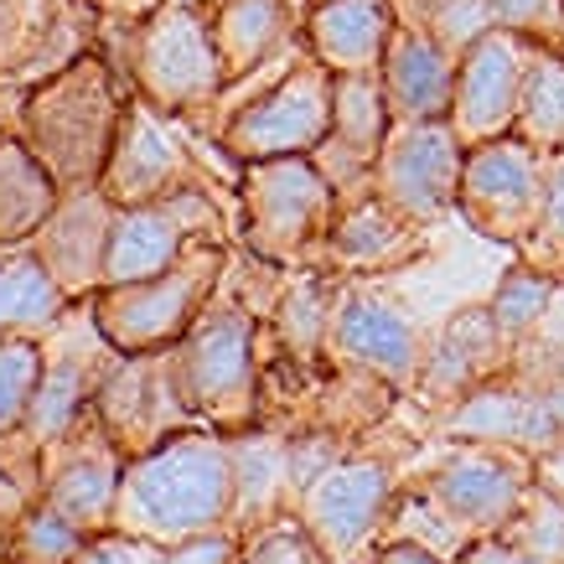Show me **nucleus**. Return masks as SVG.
<instances>
[{"mask_svg": "<svg viewBox=\"0 0 564 564\" xmlns=\"http://www.w3.org/2000/svg\"><path fill=\"white\" fill-rule=\"evenodd\" d=\"M234 502H239V477H234L228 435L207 425H187L172 441L124 462L115 529L166 549L192 539V533L234 529Z\"/></svg>", "mask_w": 564, "mask_h": 564, "instance_id": "obj_1", "label": "nucleus"}, {"mask_svg": "<svg viewBox=\"0 0 564 564\" xmlns=\"http://www.w3.org/2000/svg\"><path fill=\"white\" fill-rule=\"evenodd\" d=\"M124 94L115 78V63H104L88 47L84 57H73L68 68L36 78L32 88H21L17 130L21 140L42 155V166L57 176L63 192L99 187L115 135L124 120Z\"/></svg>", "mask_w": 564, "mask_h": 564, "instance_id": "obj_2", "label": "nucleus"}, {"mask_svg": "<svg viewBox=\"0 0 564 564\" xmlns=\"http://www.w3.org/2000/svg\"><path fill=\"white\" fill-rule=\"evenodd\" d=\"M264 337H270L264 316L218 291V301L172 347L176 393L197 425L239 435L264 420V352H259Z\"/></svg>", "mask_w": 564, "mask_h": 564, "instance_id": "obj_3", "label": "nucleus"}, {"mask_svg": "<svg viewBox=\"0 0 564 564\" xmlns=\"http://www.w3.org/2000/svg\"><path fill=\"white\" fill-rule=\"evenodd\" d=\"M243 249L274 270H326V234L337 223V187L311 155L249 161L239 176Z\"/></svg>", "mask_w": 564, "mask_h": 564, "instance_id": "obj_4", "label": "nucleus"}, {"mask_svg": "<svg viewBox=\"0 0 564 564\" xmlns=\"http://www.w3.org/2000/svg\"><path fill=\"white\" fill-rule=\"evenodd\" d=\"M124 73L140 99L161 115H203L223 99L228 68H223L218 36H213V6L207 0H166L124 32Z\"/></svg>", "mask_w": 564, "mask_h": 564, "instance_id": "obj_5", "label": "nucleus"}, {"mask_svg": "<svg viewBox=\"0 0 564 564\" xmlns=\"http://www.w3.org/2000/svg\"><path fill=\"white\" fill-rule=\"evenodd\" d=\"M228 270H234V249L223 243V234H197L187 254L161 274L99 291L94 316L120 352H172L192 332V322L218 301Z\"/></svg>", "mask_w": 564, "mask_h": 564, "instance_id": "obj_6", "label": "nucleus"}, {"mask_svg": "<svg viewBox=\"0 0 564 564\" xmlns=\"http://www.w3.org/2000/svg\"><path fill=\"white\" fill-rule=\"evenodd\" d=\"M332 84H337V73L316 63L301 42L291 68L264 94H254L228 115V124L218 130V145L239 166L270 161V155H311L332 135Z\"/></svg>", "mask_w": 564, "mask_h": 564, "instance_id": "obj_7", "label": "nucleus"}, {"mask_svg": "<svg viewBox=\"0 0 564 564\" xmlns=\"http://www.w3.org/2000/svg\"><path fill=\"white\" fill-rule=\"evenodd\" d=\"M544 172L549 155L533 151L523 135H497L481 140V145H466L456 213L477 228L481 239L533 243L539 213H544Z\"/></svg>", "mask_w": 564, "mask_h": 564, "instance_id": "obj_8", "label": "nucleus"}, {"mask_svg": "<svg viewBox=\"0 0 564 564\" xmlns=\"http://www.w3.org/2000/svg\"><path fill=\"white\" fill-rule=\"evenodd\" d=\"M124 462H130L124 445L109 435L99 410L88 404L68 430H57L47 445H36V497H47L78 529L104 533L115 529Z\"/></svg>", "mask_w": 564, "mask_h": 564, "instance_id": "obj_9", "label": "nucleus"}, {"mask_svg": "<svg viewBox=\"0 0 564 564\" xmlns=\"http://www.w3.org/2000/svg\"><path fill=\"white\" fill-rule=\"evenodd\" d=\"M120 358L124 352L104 337L99 316H94V301H73L68 316L42 337V383H36V404L26 430H21V445L36 451L57 430H68L94 404L99 383Z\"/></svg>", "mask_w": 564, "mask_h": 564, "instance_id": "obj_10", "label": "nucleus"}, {"mask_svg": "<svg viewBox=\"0 0 564 564\" xmlns=\"http://www.w3.org/2000/svg\"><path fill=\"white\" fill-rule=\"evenodd\" d=\"M466 145L451 120H393L373 161V192L410 223H435L456 213Z\"/></svg>", "mask_w": 564, "mask_h": 564, "instance_id": "obj_11", "label": "nucleus"}, {"mask_svg": "<svg viewBox=\"0 0 564 564\" xmlns=\"http://www.w3.org/2000/svg\"><path fill=\"white\" fill-rule=\"evenodd\" d=\"M420 487L462 529L487 539V533H502V523L533 492V456L518 451V445H497V441H456L425 471Z\"/></svg>", "mask_w": 564, "mask_h": 564, "instance_id": "obj_12", "label": "nucleus"}, {"mask_svg": "<svg viewBox=\"0 0 564 564\" xmlns=\"http://www.w3.org/2000/svg\"><path fill=\"white\" fill-rule=\"evenodd\" d=\"M393 508V466L362 451H347L326 466L322 477H311L295 497L301 529L322 544L326 560H352Z\"/></svg>", "mask_w": 564, "mask_h": 564, "instance_id": "obj_13", "label": "nucleus"}, {"mask_svg": "<svg viewBox=\"0 0 564 564\" xmlns=\"http://www.w3.org/2000/svg\"><path fill=\"white\" fill-rule=\"evenodd\" d=\"M99 187L115 197V207H140V203H161V197H176V192L207 187L203 161L192 155V145L176 135L166 115L151 109V104L130 99L124 104L120 135H115V151H109V166H104Z\"/></svg>", "mask_w": 564, "mask_h": 564, "instance_id": "obj_14", "label": "nucleus"}, {"mask_svg": "<svg viewBox=\"0 0 564 564\" xmlns=\"http://www.w3.org/2000/svg\"><path fill=\"white\" fill-rule=\"evenodd\" d=\"M326 362H347L362 373H378L383 383L404 393L420 383V362H425V337L399 306L373 295L358 280L337 285L332 301V332H326Z\"/></svg>", "mask_w": 564, "mask_h": 564, "instance_id": "obj_15", "label": "nucleus"}, {"mask_svg": "<svg viewBox=\"0 0 564 564\" xmlns=\"http://www.w3.org/2000/svg\"><path fill=\"white\" fill-rule=\"evenodd\" d=\"M533 52H539V42L508 32V26H492V32L477 36V42L462 52L456 99H451V130L462 135V145L513 135Z\"/></svg>", "mask_w": 564, "mask_h": 564, "instance_id": "obj_16", "label": "nucleus"}, {"mask_svg": "<svg viewBox=\"0 0 564 564\" xmlns=\"http://www.w3.org/2000/svg\"><path fill=\"white\" fill-rule=\"evenodd\" d=\"M197 234H218V203L207 187L176 192L161 203L120 207L115 234H109V259H104V291L161 274L166 264L187 254V243Z\"/></svg>", "mask_w": 564, "mask_h": 564, "instance_id": "obj_17", "label": "nucleus"}, {"mask_svg": "<svg viewBox=\"0 0 564 564\" xmlns=\"http://www.w3.org/2000/svg\"><path fill=\"white\" fill-rule=\"evenodd\" d=\"M94 410L109 425V435L124 445V456H140L151 445L172 441L176 430L197 425L176 393L172 352H124L94 393Z\"/></svg>", "mask_w": 564, "mask_h": 564, "instance_id": "obj_18", "label": "nucleus"}, {"mask_svg": "<svg viewBox=\"0 0 564 564\" xmlns=\"http://www.w3.org/2000/svg\"><path fill=\"white\" fill-rule=\"evenodd\" d=\"M115 197L104 187L63 192L47 223L36 228L32 249L52 270V280L68 291V301H94L104 291V259H109V234H115Z\"/></svg>", "mask_w": 564, "mask_h": 564, "instance_id": "obj_19", "label": "nucleus"}, {"mask_svg": "<svg viewBox=\"0 0 564 564\" xmlns=\"http://www.w3.org/2000/svg\"><path fill=\"white\" fill-rule=\"evenodd\" d=\"M441 430L451 441H497V445H518V451H564V435H560V420L549 410L544 399V383L533 378H492L481 389L462 393L456 404L441 410Z\"/></svg>", "mask_w": 564, "mask_h": 564, "instance_id": "obj_20", "label": "nucleus"}, {"mask_svg": "<svg viewBox=\"0 0 564 564\" xmlns=\"http://www.w3.org/2000/svg\"><path fill=\"white\" fill-rule=\"evenodd\" d=\"M508 362H513V343L497 332L492 311L477 306V311L451 316L425 343V362H420V383H414V389L445 410V404H456L462 393L502 378Z\"/></svg>", "mask_w": 564, "mask_h": 564, "instance_id": "obj_21", "label": "nucleus"}, {"mask_svg": "<svg viewBox=\"0 0 564 564\" xmlns=\"http://www.w3.org/2000/svg\"><path fill=\"white\" fill-rule=\"evenodd\" d=\"M456 68H462V57L441 36L425 32L420 21H399V32L378 63V84L389 94L393 120H451Z\"/></svg>", "mask_w": 564, "mask_h": 564, "instance_id": "obj_22", "label": "nucleus"}, {"mask_svg": "<svg viewBox=\"0 0 564 564\" xmlns=\"http://www.w3.org/2000/svg\"><path fill=\"white\" fill-rule=\"evenodd\" d=\"M399 21V0H322L306 11L301 42L332 73H378Z\"/></svg>", "mask_w": 564, "mask_h": 564, "instance_id": "obj_23", "label": "nucleus"}, {"mask_svg": "<svg viewBox=\"0 0 564 564\" xmlns=\"http://www.w3.org/2000/svg\"><path fill=\"white\" fill-rule=\"evenodd\" d=\"M301 26H306L301 0H213V36L228 68V88L254 78L264 63H280L295 47Z\"/></svg>", "mask_w": 564, "mask_h": 564, "instance_id": "obj_24", "label": "nucleus"}, {"mask_svg": "<svg viewBox=\"0 0 564 564\" xmlns=\"http://www.w3.org/2000/svg\"><path fill=\"white\" fill-rule=\"evenodd\" d=\"M420 254V223L399 218L378 192H362L337 207V223L326 234V270L343 274H373L399 270Z\"/></svg>", "mask_w": 564, "mask_h": 564, "instance_id": "obj_25", "label": "nucleus"}, {"mask_svg": "<svg viewBox=\"0 0 564 564\" xmlns=\"http://www.w3.org/2000/svg\"><path fill=\"white\" fill-rule=\"evenodd\" d=\"M234 445V477H239V502H234V529H264L280 518H295V466H291V435L285 430H239L228 435Z\"/></svg>", "mask_w": 564, "mask_h": 564, "instance_id": "obj_26", "label": "nucleus"}, {"mask_svg": "<svg viewBox=\"0 0 564 564\" xmlns=\"http://www.w3.org/2000/svg\"><path fill=\"white\" fill-rule=\"evenodd\" d=\"M68 306V291L52 280L32 243L0 249V337H47Z\"/></svg>", "mask_w": 564, "mask_h": 564, "instance_id": "obj_27", "label": "nucleus"}, {"mask_svg": "<svg viewBox=\"0 0 564 564\" xmlns=\"http://www.w3.org/2000/svg\"><path fill=\"white\" fill-rule=\"evenodd\" d=\"M332 301H337V280L322 270L295 274L285 291L274 295L270 311V343L274 352L301 368L316 373V362L326 358V332H332Z\"/></svg>", "mask_w": 564, "mask_h": 564, "instance_id": "obj_28", "label": "nucleus"}, {"mask_svg": "<svg viewBox=\"0 0 564 564\" xmlns=\"http://www.w3.org/2000/svg\"><path fill=\"white\" fill-rule=\"evenodd\" d=\"M57 197H63L57 176L21 140V130H0V249L32 239L57 207Z\"/></svg>", "mask_w": 564, "mask_h": 564, "instance_id": "obj_29", "label": "nucleus"}, {"mask_svg": "<svg viewBox=\"0 0 564 564\" xmlns=\"http://www.w3.org/2000/svg\"><path fill=\"white\" fill-rule=\"evenodd\" d=\"M389 130L393 109L378 73H337V84H332V135L352 145L358 155H368V161H378Z\"/></svg>", "mask_w": 564, "mask_h": 564, "instance_id": "obj_30", "label": "nucleus"}, {"mask_svg": "<svg viewBox=\"0 0 564 564\" xmlns=\"http://www.w3.org/2000/svg\"><path fill=\"white\" fill-rule=\"evenodd\" d=\"M393 383H383L378 373H362V368H347V362H332V378L316 383V425L337 430V435H358V430L378 425L393 404Z\"/></svg>", "mask_w": 564, "mask_h": 564, "instance_id": "obj_31", "label": "nucleus"}, {"mask_svg": "<svg viewBox=\"0 0 564 564\" xmlns=\"http://www.w3.org/2000/svg\"><path fill=\"white\" fill-rule=\"evenodd\" d=\"M513 135H523L533 151H564V47H539L533 52L529 84H523V104H518Z\"/></svg>", "mask_w": 564, "mask_h": 564, "instance_id": "obj_32", "label": "nucleus"}, {"mask_svg": "<svg viewBox=\"0 0 564 564\" xmlns=\"http://www.w3.org/2000/svg\"><path fill=\"white\" fill-rule=\"evenodd\" d=\"M84 544H88V529H78L68 513H57L47 497H36L0 560L6 564H73Z\"/></svg>", "mask_w": 564, "mask_h": 564, "instance_id": "obj_33", "label": "nucleus"}, {"mask_svg": "<svg viewBox=\"0 0 564 564\" xmlns=\"http://www.w3.org/2000/svg\"><path fill=\"white\" fill-rule=\"evenodd\" d=\"M36 383H42V337H0V445H21V430L36 404Z\"/></svg>", "mask_w": 564, "mask_h": 564, "instance_id": "obj_34", "label": "nucleus"}, {"mask_svg": "<svg viewBox=\"0 0 564 564\" xmlns=\"http://www.w3.org/2000/svg\"><path fill=\"white\" fill-rule=\"evenodd\" d=\"M502 539L518 549L523 564H564V497L533 481L523 508L502 523Z\"/></svg>", "mask_w": 564, "mask_h": 564, "instance_id": "obj_35", "label": "nucleus"}, {"mask_svg": "<svg viewBox=\"0 0 564 564\" xmlns=\"http://www.w3.org/2000/svg\"><path fill=\"white\" fill-rule=\"evenodd\" d=\"M549 301H554V280L539 270H513V274H502V285L492 291V301H487V311H492V322L497 332L508 337V343H523L533 326L549 316Z\"/></svg>", "mask_w": 564, "mask_h": 564, "instance_id": "obj_36", "label": "nucleus"}, {"mask_svg": "<svg viewBox=\"0 0 564 564\" xmlns=\"http://www.w3.org/2000/svg\"><path fill=\"white\" fill-rule=\"evenodd\" d=\"M57 0H0V78L11 84L32 63L36 42L52 26Z\"/></svg>", "mask_w": 564, "mask_h": 564, "instance_id": "obj_37", "label": "nucleus"}, {"mask_svg": "<svg viewBox=\"0 0 564 564\" xmlns=\"http://www.w3.org/2000/svg\"><path fill=\"white\" fill-rule=\"evenodd\" d=\"M239 564H332L322 554V544L301 529V518L291 523H264V529L249 533Z\"/></svg>", "mask_w": 564, "mask_h": 564, "instance_id": "obj_38", "label": "nucleus"}, {"mask_svg": "<svg viewBox=\"0 0 564 564\" xmlns=\"http://www.w3.org/2000/svg\"><path fill=\"white\" fill-rule=\"evenodd\" d=\"M420 26H425V32H435L445 47L462 57L477 36L492 32L497 21H492V6H487V0H435L425 17H420Z\"/></svg>", "mask_w": 564, "mask_h": 564, "instance_id": "obj_39", "label": "nucleus"}, {"mask_svg": "<svg viewBox=\"0 0 564 564\" xmlns=\"http://www.w3.org/2000/svg\"><path fill=\"white\" fill-rule=\"evenodd\" d=\"M492 21L539 47H564V0H487Z\"/></svg>", "mask_w": 564, "mask_h": 564, "instance_id": "obj_40", "label": "nucleus"}, {"mask_svg": "<svg viewBox=\"0 0 564 564\" xmlns=\"http://www.w3.org/2000/svg\"><path fill=\"white\" fill-rule=\"evenodd\" d=\"M73 564H166V549L151 544V539H135L124 529H104V533H88V544L78 549Z\"/></svg>", "mask_w": 564, "mask_h": 564, "instance_id": "obj_41", "label": "nucleus"}, {"mask_svg": "<svg viewBox=\"0 0 564 564\" xmlns=\"http://www.w3.org/2000/svg\"><path fill=\"white\" fill-rule=\"evenodd\" d=\"M239 529H207L182 544H166V564H239Z\"/></svg>", "mask_w": 564, "mask_h": 564, "instance_id": "obj_42", "label": "nucleus"}, {"mask_svg": "<svg viewBox=\"0 0 564 564\" xmlns=\"http://www.w3.org/2000/svg\"><path fill=\"white\" fill-rule=\"evenodd\" d=\"M533 249L564 254V151L549 155V172H544V213H539V234H533Z\"/></svg>", "mask_w": 564, "mask_h": 564, "instance_id": "obj_43", "label": "nucleus"}, {"mask_svg": "<svg viewBox=\"0 0 564 564\" xmlns=\"http://www.w3.org/2000/svg\"><path fill=\"white\" fill-rule=\"evenodd\" d=\"M32 502H36L32 487H26L17 471H6V466H0V554H6L11 533H17V523L26 518V508H32Z\"/></svg>", "mask_w": 564, "mask_h": 564, "instance_id": "obj_44", "label": "nucleus"}, {"mask_svg": "<svg viewBox=\"0 0 564 564\" xmlns=\"http://www.w3.org/2000/svg\"><path fill=\"white\" fill-rule=\"evenodd\" d=\"M456 564H523V560H518V549L508 544L502 533H487V539H477Z\"/></svg>", "mask_w": 564, "mask_h": 564, "instance_id": "obj_45", "label": "nucleus"}, {"mask_svg": "<svg viewBox=\"0 0 564 564\" xmlns=\"http://www.w3.org/2000/svg\"><path fill=\"white\" fill-rule=\"evenodd\" d=\"M378 560L383 564H451V560H441L435 549L414 544V539H389V544L378 549Z\"/></svg>", "mask_w": 564, "mask_h": 564, "instance_id": "obj_46", "label": "nucleus"}, {"mask_svg": "<svg viewBox=\"0 0 564 564\" xmlns=\"http://www.w3.org/2000/svg\"><path fill=\"white\" fill-rule=\"evenodd\" d=\"M347 564H383V560H378V554H352Z\"/></svg>", "mask_w": 564, "mask_h": 564, "instance_id": "obj_47", "label": "nucleus"}, {"mask_svg": "<svg viewBox=\"0 0 564 564\" xmlns=\"http://www.w3.org/2000/svg\"><path fill=\"white\" fill-rule=\"evenodd\" d=\"M94 6H124V0H94Z\"/></svg>", "mask_w": 564, "mask_h": 564, "instance_id": "obj_48", "label": "nucleus"}, {"mask_svg": "<svg viewBox=\"0 0 564 564\" xmlns=\"http://www.w3.org/2000/svg\"><path fill=\"white\" fill-rule=\"evenodd\" d=\"M301 6H306V11H311V6H322V0H301Z\"/></svg>", "mask_w": 564, "mask_h": 564, "instance_id": "obj_49", "label": "nucleus"}, {"mask_svg": "<svg viewBox=\"0 0 564 564\" xmlns=\"http://www.w3.org/2000/svg\"><path fill=\"white\" fill-rule=\"evenodd\" d=\"M207 6H213V0H207Z\"/></svg>", "mask_w": 564, "mask_h": 564, "instance_id": "obj_50", "label": "nucleus"}, {"mask_svg": "<svg viewBox=\"0 0 564 564\" xmlns=\"http://www.w3.org/2000/svg\"><path fill=\"white\" fill-rule=\"evenodd\" d=\"M0 564H6V560H0Z\"/></svg>", "mask_w": 564, "mask_h": 564, "instance_id": "obj_51", "label": "nucleus"}]
</instances>
